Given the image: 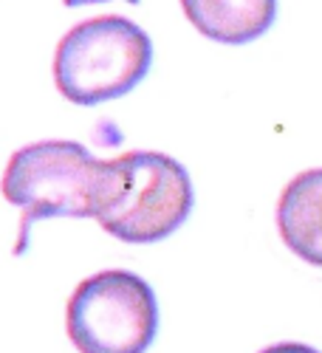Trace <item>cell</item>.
<instances>
[{
    "instance_id": "6da1fadb",
    "label": "cell",
    "mask_w": 322,
    "mask_h": 353,
    "mask_svg": "<svg viewBox=\"0 0 322 353\" xmlns=\"http://www.w3.org/2000/svg\"><path fill=\"white\" fill-rule=\"evenodd\" d=\"M192 181L181 161L153 150H130L105 161L97 221L125 243H156L192 212Z\"/></svg>"
},
{
    "instance_id": "7a4b0ae2",
    "label": "cell",
    "mask_w": 322,
    "mask_h": 353,
    "mask_svg": "<svg viewBox=\"0 0 322 353\" xmlns=\"http://www.w3.org/2000/svg\"><path fill=\"white\" fill-rule=\"evenodd\" d=\"M102 172L105 161L79 141H34L12 153L0 190L23 212L14 254H26L37 221L97 218Z\"/></svg>"
},
{
    "instance_id": "3957f363",
    "label": "cell",
    "mask_w": 322,
    "mask_h": 353,
    "mask_svg": "<svg viewBox=\"0 0 322 353\" xmlns=\"http://www.w3.org/2000/svg\"><path fill=\"white\" fill-rule=\"evenodd\" d=\"M153 65V40L128 17L74 26L54 57V82L74 105H99L130 94Z\"/></svg>"
},
{
    "instance_id": "277c9868",
    "label": "cell",
    "mask_w": 322,
    "mask_h": 353,
    "mask_svg": "<svg viewBox=\"0 0 322 353\" xmlns=\"http://www.w3.org/2000/svg\"><path fill=\"white\" fill-rule=\"evenodd\" d=\"M66 328L79 353H144L159 334L156 291L133 272H99L74 288Z\"/></svg>"
},
{
    "instance_id": "5b68a950",
    "label": "cell",
    "mask_w": 322,
    "mask_h": 353,
    "mask_svg": "<svg viewBox=\"0 0 322 353\" xmlns=\"http://www.w3.org/2000/svg\"><path fill=\"white\" fill-rule=\"evenodd\" d=\"M277 229L300 260L322 266V170H305L288 181L277 203Z\"/></svg>"
},
{
    "instance_id": "8992f818",
    "label": "cell",
    "mask_w": 322,
    "mask_h": 353,
    "mask_svg": "<svg viewBox=\"0 0 322 353\" xmlns=\"http://www.w3.org/2000/svg\"><path fill=\"white\" fill-rule=\"evenodd\" d=\"M181 9L203 37L243 46L274 26L277 0H181Z\"/></svg>"
},
{
    "instance_id": "52a82bcc",
    "label": "cell",
    "mask_w": 322,
    "mask_h": 353,
    "mask_svg": "<svg viewBox=\"0 0 322 353\" xmlns=\"http://www.w3.org/2000/svg\"><path fill=\"white\" fill-rule=\"evenodd\" d=\"M260 353H319V350L311 345H303V342H277V345L263 347Z\"/></svg>"
},
{
    "instance_id": "ba28073f",
    "label": "cell",
    "mask_w": 322,
    "mask_h": 353,
    "mask_svg": "<svg viewBox=\"0 0 322 353\" xmlns=\"http://www.w3.org/2000/svg\"><path fill=\"white\" fill-rule=\"evenodd\" d=\"M85 3H108V0H66V6L68 9H74V6H85ZM128 3H139V0H128Z\"/></svg>"
}]
</instances>
